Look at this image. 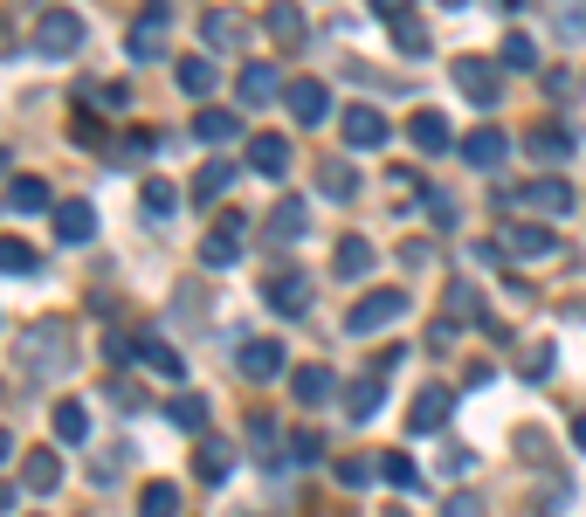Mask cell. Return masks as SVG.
Returning <instances> with one entry per match:
<instances>
[{"mask_svg":"<svg viewBox=\"0 0 586 517\" xmlns=\"http://www.w3.org/2000/svg\"><path fill=\"white\" fill-rule=\"evenodd\" d=\"M573 449H586V414H579V421H573Z\"/></svg>","mask_w":586,"mask_h":517,"instance_id":"cell-50","label":"cell"},{"mask_svg":"<svg viewBox=\"0 0 586 517\" xmlns=\"http://www.w3.org/2000/svg\"><path fill=\"white\" fill-rule=\"evenodd\" d=\"M139 359H145V366L159 373V380H180V373H187V359L173 352V345H159V339H145V345H139Z\"/></svg>","mask_w":586,"mask_h":517,"instance_id":"cell-34","label":"cell"},{"mask_svg":"<svg viewBox=\"0 0 586 517\" xmlns=\"http://www.w3.org/2000/svg\"><path fill=\"white\" fill-rule=\"evenodd\" d=\"M449 310H455V318H469V310H476V290H469V283H455V290H449Z\"/></svg>","mask_w":586,"mask_h":517,"instance_id":"cell-46","label":"cell"},{"mask_svg":"<svg viewBox=\"0 0 586 517\" xmlns=\"http://www.w3.org/2000/svg\"><path fill=\"white\" fill-rule=\"evenodd\" d=\"M166 414H173V428H187V435H194V428H208V400H200V394H180Z\"/></svg>","mask_w":586,"mask_h":517,"instance_id":"cell-39","label":"cell"},{"mask_svg":"<svg viewBox=\"0 0 586 517\" xmlns=\"http://www.w3.org/2000/svg\"><path fill=\"white\" fill-rule=\"evenodd\" d=\"M387 139H394V124L379 118L373 103H352V111H345V145H352V152H379Z\"/></svg>","mask_w":586,"mask_h":517,"instance_id":"cell-7","label":"cell"},{"mask_svg":"<svg viewBox=\"0 0 586 517\" xmlns=\"http://www.w3.org/2000/svg\"><path fill=\"white\" fill-rule=\"evenodd\" d=\"M235 132H242L235 111H208V103H200V118H194V139H200V145H228Z\"/></svg>","mask_w":586,"mask_h":517,"instance_id":"cell-28","label":"cell"},{"mask_svg":"<svg viewBox=\"0 0 586 517\" xmlns=\"http://www.w3.org/2000/svg\"><path fill=\"white\" fill-rule=\"evenodd\" d=\"M35 48H42V56H76V48H84V21H76L69 8H48L42 21H35Z\"/></svg>","mask_w":586,"mask_h":517,"instance_id":"cell-3","label":"cell"},{"mask_svg":"<svg viewBox=\"0 0 586 517\" xmlns=\"http://www.w3.org/2000/svg\"><path fill=\"white\" fill-rule=\"evenodd\" d=\"M455 84H463V97H469V103H483V111H490V103L504 97L497 63H483V56H463V63H455Z\"/></svg>","mask_w":586,"mask_h":517,"instance_id":"cell-5","label":"cell"},{"mask_svg":"<svg viewBox=\"0 0 586 517\" xmlns=\"http://www.w3.org/2000/svg\"><path fill=\"white\" fill-rule=\"evenodd\" d=\"M524 373H531V380H545V373H552V345L531 352V359H524Z\"/></svg>","mask_w":586,"mask_h":517,"instance_id":"cell-48","label":"cell"},{"mask_svg":"<svg viewBox=\"0 0 586 517\" xmlns=\"http://www.w3.org/2000/svg\"><path fill=\"white\" fill-rule=\"evenodd\" d=\"M173 76H180L187 97H214V84H221V76H214V56H180V69H173Z\"/></svg>","mask_w":586,"mask_h":517,"instance_id":"cell-24","label":"cell"},{"mask_svg":"<svg viewBox=\"0 0 586 517\" xmlns=\"http://www.w3.org/2000/svg\"><path fill=\"white\" fill-rule=\"evenodd\" d=\"M263 297H269L276 318H297V310L311 304V283H303L297 270H284V276H269V283H263Z\"/></svg>","mask_w":586,"mask_h":517,"instance_id":"cell-12","label":"cell"},{"mask_svg":"<svg viewBox=\"0 0 586 517\" xmlns=\"http://www.w3.org/2000/svg\"><path fill=\"white\" fill-rule=\"evenodd\" d=\"M145 215H152V221L173 215V187H166V179H145Z\"/></svg>","mask_w":586,"mask_h":517,"instance_id":"cell-43","label":"cell"},{"mask_svg":"<svg viewBox=\"0 0 586 517\" xmlns=\"http://www.w3.org/2000/svg\"><path fill=\"white\" fill-rule=\"evenodd\" d=\"M139 517H180V490H173V483H145L139 490Z\"/></svg>","mask_w":586,"mask_h":517,"instance_id":"cell-33","label":"cell"},{"mask_svg":"<svg viewBox=\"0 0 586 517\" xmlns=\"http://www.w3.org/2000/svg\"><path fill=\"white\" fill-rule=\"evenodd\" d=\"M449 407H455L449 386H421V394H414V414H407V428H414V435H435V428H449Z\"/></svg>","mask_w":586,"mask_h":517,"instance_id":"cell-11","label":"cell"},{"mask_svg":"<svg viewBox=\"0 0 586 517\" xmlns=\"http://www.w3.org/2000/svg\"><path fill=\"white\" fill-rule=\"evenodd\" d=\"M35 263H42V255L21 242V235H0V270H8V276H29Z\"/></svg>","mask_w":586,"mask_h":517,"instance_id":"cell-37","label":"cell"},{"mask_svg":"<svg viewBox=\"0 0 586 517\" xmlns=\"http://www.w3.org/2000/svg\"><path fill=\"white\" fill-rule=\"evenodd\" d=\"M318 187H324V200H352V194H360V173H352L345 160H324L318 166Z\"/></svg>","mask_w":586,"mask_h":517,"instance_id":"cell-30","label":"cell"},{"mask_svg":"<svg viewBox=\"0 0 586 517\" xmlns=\"http://www.w3.org/2000/svg\"><path fill=\"white\" fill-rule=\"evenodd\" d=\"M228 187H235V166H228V160H208V166L194 173V200H200V207H214Z\"/></svg>","mask_w":586,"mask_h":517,"instance_id":"cell-23","label":"cell"},{"mask_svg":"<svg viewBox=\"0 0 586 517\" xmlns=\"http://www.w3.org/2000/svg\"><path fill=\"white\" fill-rule=\"evenodd\" d=\"M442 8H463V0H442Z\"/></svg>","mask_w":586,"mask_h":517,"instance_id":"cell-54","label":"cell"},{"mask_svg":"<svg viewBox=\"0 0 586 517\" xmlns=\"http://www.w3.org/2000/svg\"><path fill=\"white\" fill-rule=\"evenodd\" d=\"M200 42L208 48H242V21L235 14H200Z\"/></svg>","mask_w":586,"mask_h":517,"instance_id":"cell-32","label":"cell"},{"mask_svg":"<svg viewBox=\"0 0 586 517\" xmlns=\"http://www.w3.org/2000/svg\"><path fill=\"white\" fill-rule=\"evenodd\" d=\"M303 228H311V207H303V200L290 194V200H276V207H269V221H263V242L290 249V242H303Z\"/></svg>","mask_w":586,"mask_h":517,"instance_id":"cell-6","label":"cell"},{"mask_svg":"<svg viewBox=\"0 0 586 517\" xmlns=\"http://www.w3.org/2000/svg\"><path fill=\"white\" fill-rule=\"evenodd\" d=\"M379 400H387V373H366V380L345 386V414H352V421H373Z\"/></svg>","mask_w":586,"mask_h":517,"instance_id":"cell-15","label":"cell"},{"mask_svg":"<svg viewBox=\"0 0 586 517\" xmlns=\"http://www.w3.org/2000/svg\"><path fill=\"white\" fill-rule=\"evenodd\" d=\"M504 63H511V69H539V42H531V35H511V42H504Z\"/></svg>","mask_w":586,"mask_h":517,"instance_id":"cell-41","label":"cell"},{"mask_svg":"<svg viewBox=\"0 0 586 517\" xmlns=\"http://www.w3.org/2000/svg\"><path fill=\"white\" fill-rule=\"evenodd\" d=\"M331 386H339V380H331V366H297V373H290L297 407H324V400H331Z\"/></svg>","mask_w":586,"mask_h":517,"instance_id":"cell-18","label":"cell"},{"mask_svg":"<svg viewBox=\"0 0 586 517\" xmlns=\"http://www.w3.org/2000/svg\"><path fill=\"white\" fill-rule=\"evenodd\" d=\"M0 173H8V152H0Z\"/></svg>","mask_w":586,"mask_h":517,"instance_id":"cell-53","label":"cell"},{"mask_svg":"<svg viewBox=\"0 0 586 517\" xmlns=\"http://www.w3.org/2000/svg\"><path fill=\"white\" fill-rule=\"evenodd\" d=\"M284 97H290V118H297V124H324V118H331V90L311 84V76H303V84H290Z\"/></svg>","mask_w":586,"mask_h":517,"instance_id":"cell-14","label":"cell"},{"mask_svg":"<svg viewBox=\"0 0 586 517\" xmlns=\"http://www.w3.org/2000/svg\"><path fill=\"white\" fill-rule=\"evenodd\" d=\"M84 435H90L84 400H56V442H84Z\"/></svg>","mask_w":586,"mask_h":517,"instance_id":"cell-35","label":"cell"},{"mask_svg":"<svg viewBox=\"0 0 586 517\" xmlns=\"http://www.w3.org/2000/svg\"><path fill=\"white\" fill-rule=\"evenodd\" d=\"M373 462H379V476H387L394 490H414V483H421V470H414V462H407L400 449H387V455H373Z\"/></svg>","mask_w":586,"mask_h":517,"instance_id":"cell-38","label":"cell"},{"mask_svg":"<svg viewBox=\"0 0 586 517\" xmlns=\"http://www.w3.org/2000/svg\"><path fill=\"white\" fill-rule=\"evenodd\" d=\"M394 42H400V56H428V29H421V21H394Z\"/></svg>","mask_w":586,"mask_h":517,"instance_id":"cell-40","label":"cell"},{"mask_svg":"<svg viewBox=\"0 0 586 517\" xmlns=\"http://www.w3.org/2000/svg\"><path fill=\"white\" fill-rule=\"evenodd\" d=\"M524 145H531V160H566V152H573V132H566V124H539Z\"/></svg>","mask_w":586,"mask_h":517,"instance_id":"cell-31","label":"cell"},{"mask_svg":"<svg viewBox=\"0 0 586 517\" xmlns=\"http://www.w3.org/2000/svg\"><path fill=\"white\" fill-rule=\"evenodd\" d=\"M159 14H166V0H152V8H145V21H139V29H132V56H139V63H159V56H166Z\"/></svg>","mask_w":586,"mask_h":517,"instance_id":"cell-17","label":"cell"},{"mask_svg":"<svg viewBox=\"0 0 586 517\" xmlns=\"http://www.w3.org/2000/svg\"><path fill=\"white\" fill-rule=\"evenodd\" d=\"M235 366H242V380H284V345H276V339H248L242 352H235Z\"/></svg>","mask_w":586,"mask_h":517,"instance_id":"cell-10","label":"cell"},{"mask_svg":"<svg viewBox=\"0 0 586 517\" xmlns=\"http://www.w3.org/2000/svg\"><path fill=\"white\" fill-rule=\"evenodd\" d=\"M21 359H29V373H63L69 366V324L63 318H42V324H29V339H21Z\"/></svg>","mask_w":586,"mask_h":517,"instance_id":"cell-1","label":"cell"},{"mask_svg":"<svg viewBox=\"0 0 586 517\" xmlns=\"http://www.w3.org/2000/svg\"><path fill=\"white\" fill-rule=\"evenodd\" d=\"M8 207H14V215H35V207H48V179L14 173V179H8Z\"/></svg>","mask_w":586,"mask_h":517,"instance_id":"cell-25","label":"cell"},{"mask_svg":"<svg viewBox=\"0 0 586 517\" xmlns=\"http://www.w3.org/2000/svg\"><path fill=\"white\" fill-rule=\"evenodd\" d=\"M373 470H379L373 455H352V462H339V483H345V490H366V483H373Z\"/></svg>","mask_w":586,"mask_h":517,"instance_id":"cell-42","label":"cell"},{"mask_svg":"<svg viewBox=\"0 0 586 517\" xmlns=\"http://www.w3.org/2000/svg\"><path fill=\"white\" fill-rule=\"evenodd\" d=\"M228 470H235V449H228L221 435H208L200 455H194V476H200V483H228Z\"/></svg>","mask_w":586,"mask_h":517,"instance_id":"cell-19","label":"cell"},{"mask_svg":"<svg viewBox=\"0 0 586 517\" xmlns=\"http://www.w3.org/2000/svg\"><path fill=\"white\" fill-rule=\"evenodd\" d=\"M21 483H29L35 497H48V490L63 483V455H56V449H35L29 462H21Z\"/></svg>","mask_w":586,"mask_h":517,"instance_id":"cell-20","label":"cell"},{"mask_svg":"<svg viewBox=\"0 0 586 517\" xmlns=\"http://www.w3.org/2000/svg\"><path fill=\"white\" fill-rule=\"evenodd\" d=\"M0 510H14V483H0Z\"/></svg>","mask_w":586,"mask_h":517,"instance_id":"cell-52","label":"cell"},{"mask_svg":"<svg viewBox=\"0 0 586 517\" xmlns=\"http://www.w3.org/2000/svg\"><path fill=\"white\" fill-rule=\"evenodd\" d=\"M97 235V207L90 200H63L56 207V242H90Z\"/></svg>","mask_w":586,"mask_h":517,"instance_id":"cell-16","label":"cell"},{"mask_svg":"<svg viewBox=\"0 0 586 517\" xmlns=\"http://www.w3.org/2000/svg\"><path fill=\"white\" fill-rule=\"evenodd\" d=\"M284 455H290V470H311V462L324 455V435L318 428H297L290 442H284Z\"/></svg>","mask_w":586,"mask_h":517,"instance_id":"cell-36","label":"cell"},{"mask_svg":"<svg viewBox=\"0 0 586 517\" xmlns=\"http://www.w3.org/2000/svg\"><path fill=\"white\" fill-rule=\"evenodd\" d=\"M524 207H545V215H566V207H573V187H566V179H531V187H524Z\"/></svg>","mask_w":586,"mask_h":517,"instance_id":"cell-29","label":"cell"},{"mask_svg":"<svg viewBox=\"0 0 586 517\" xmlns=\"http://www.w3.org/2000/svg\"><path fill=\"white\" fill-rule=\"evenodd\" d=\"M8 455H14V435H8V428H0V462H8Z\"/></svg>","mask_w":586,"mask_h":517,"instance_id":"cell-51","label":"cell"},{"mask_svg":"<svg viewBox=\"0 0 586 517\" xmlns=\"http://www.w3.org/2000/svg\"><path fill=\"white\" fill-rule=\"evenodd\" d=\"M276 97H284V76H276L269 63H248L242 69V103H256V111H263V103H276Z\"/></svg>","mask_w":586,"mask_h":517,"instance_id":"cell-22","label":"cell"},{"mask_svg":"<svg viewBox=\"0 0 586 517\" xmlns=\"http://www.w3.org/2000/svg\"><path fill=\"white\" fill-rule=\"evenodd\" d=\"M69 139H76V145H84V152H90V145H104V124H90V118H76V132H69Z\"/></svg>","mask_w":586,"mask_h":517,"instance_id":"cell-45","label":"cell"},{"mask_svg":"<svg viewBox=\"0 0 586 517\" xmlns=\"http://www.w3.org/2000/svg\"><path fill=\"white\" fill-rule=\"evenodd\" d=\"M373 14H387V21H400V14H407V0H373Z\"/></svg>","mask_w":586,"mask_h":517,"instance_id":"cell-49","label":"cell"},{"mask_svg":"<svg viewBox=\"0 0 586 517\" xmlns=\"http://www.w3.org/2000/svg\"><path fill=\"white\" fill-rule=\"evenodd\" d=\"M263 21H269V42H276V48H297V42H303L297 0H269V14H263Z\"/></svg>","mask_w":586,"mask_h":517,"instance_id":"cell-21","label":"cell"},{"mask_svg":"<svg viewBox=\"0 0 586 517\" xmlns=\"http://www.w3.org/2000/svg\"><path fill=\"white\" fill-rule=\"evenodd\" d=\"M331 270H339V276H366V270H373V242H366V235H339Z\"/></svg>","mask_w":586,"mask_h":517,"instance_id":"cell-27","label":"cell"},{"mask_svg":"<svg viewBox=\"0 0 586 517\" xmlns=\"http://www.w3.org/2000/svg\"><path fill=\"white\" fill-rule=\"evenodd\" d=\"M497 242H504V255H518V263H552L559 255V235L545 221H518V228H504Z\"/></svg>","mask_w":586,"mask_h":517,"instance_id":"cell-4","label":"cell"},{"mask_svg":"<svg viewBox=\"0 0 586 517\" xmlns=\"http://www.w3.org/2000/svg\"><path fill=\"white\" fill-rule=\"evenodd\" d=\"M463 160H469L476 173H497L504 160H511V139H504V132H490V124H483V132H469V139H463Z\"/></svg>","mask_w":586,"mask_h":517,"instance_id":"cell-13","label":"cell"},{"mask_svg":"<svg viewBox=\"0 0 586 517\" xmlns=\"http://www.w3.org/2000/svg\"><path fill=\"white\" fill-rule=\"evenodd\" d=\"M449 517H483V497H469V490H463V497H449Z\"/></svg>","mask_w":586,"mask_h":517,"instance_id":"cell-47","label":"cell"},{"mask_svg":"<svg viewBox=\"0 0 586 517\" xmlns=\"http://www.w3.org/2000/svg\"><path fill=\"white\" fill-rule=\"evenodd\" d=\"M400 318H407V290H373V297L352 304L345 331H352V339H373V331H387V324H400Z\"/></svg>","mask_w":586,"mask_h":517,"instance_id":"cell-2","label":"cell"},{"mask_svg":"<svg viewBox=\"0 0 586 517\" xmlns=\"http://www.w3.org/2000/svg\"><path fill=\"white\" fill-rule=\"evenodd\" d=\"M104 359H111V366H124V359H139V345L124 339V331H111V345H104Z\"/></svg>","mask_w":586,"mask_h":517,"instance_id":"cell-44","label":"cell"},{"mask_svg":"<svg viewBox=\"0 0 586 517\" xmlns=\"http://www.w3.org/2000/svg\"><path fill=\"white\" fill-rule=\"evenodd\" d=\"M242 235H248V221H242V215H221L214 235L200 242V263H208V270H228V263L242 255Z\"/></svg>","mask_w":586,"mask_h":517,"instance_id":"cell-8","label":"cell"},{"mask_svg":"<svg viewBox=\"0 0 586 517\" xmlns=\"http://www.w3.org/2000/svg\"><path fill=\"white\" fill-rule=\"evenodd\" d=\"M407 139H414L421 160H442V152L455 145V132H449V118H442V111H414V118H407Z\"/></svg>","mask_w":586,"mask_h":517,"instance_id":"cell-9","label":"cell"},{"mask_svg":"<svg viewBox=\"0 0 586 517\" xmlns=\"http://www.w3.org/2000/svg\"><path fill=\"white\" fill-rule=\"evenodd\" d=\"M248 166H256V173H269V179H276V173H290V145L276 139V132H263L256 145H248Z\"/></svg>","mask_w":586,"mask_h":517,"instance_id":"cell-26","label":"cell"}]
</instances>
